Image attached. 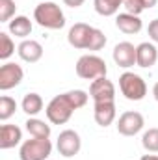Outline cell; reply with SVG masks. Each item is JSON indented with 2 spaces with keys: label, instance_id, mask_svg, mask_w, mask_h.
Listing matches in <instances>:
<instances>
[{
  "label": "cell",
  "instance_id": "obj_1",
  "mask_svg": "<svg viewBox=\"0 0 158 160\" xmlns=\"http://www.w3.org/2000/svg\"><path fill=\"white\" fill-rule=\"evenodd\" d=\"M34 21L48 30H62L65 26V15L56 2H41L34 9Z\"/></svg>",
  "mask_w": 158,
  "mask_h": 160
},
{
  "label": "cell",
  "instance_id": "obj_2",
  "mask_svg": "<svg viewBox=\"0 0 158 160\" xmlns=\"http://www.w3.org/2000/svg\"><path fill=\"white\" fill-rule=\"evenodd\" d=\"M75 69H77V75L80 78L91 80V82L101 78V77H106V73H108L106 62L101 56H97V54H84V56H80Z\"/></svg>",
  "mask_w": 158,
  "mask_h": 160
},
{
  "label": "cell",
  "instance_id": "obj_3",
  "mask_svg": "<svg viewBox=\"0 0 158 160\" xmlns=\"http://www.w3.org/2000/svg\"><path fill=\"white\" fill-rule=\"evenodd\" d=\"M73 112H75V106L69 101L67 93L56 95L54 99H50V102L45 108L47 119L50 121L52 125H63V123H67V121L71 119Z\"/></svg>",
  "mask_w": 158,
  "mask_h": 160
},
{
  "label": "cell",
  "instance_id": "obj_4",
  "mask_svg": "<svg viewBox=\"0 0 158 160\" xmlns=\"http://www.w3.org/2000/svg\"><path fill=\"white\" fill-rule=\"evenodd\" d=\"M119 89L125 95V99H128V101H141L147 95L145 80L140 75L130 73V71H126L119 77Z\"/></svg>",
  "mask_w": 158,
  "mask_h": 160
},
{
  "label": "cell",
  "instance_id": "obj_5",
  "mask_svg": "<svg viewBox=\"0 0 158 160\" xmlns=\"http://www.w3.org/2000/svg\"><path fill=\"white\" fill-rule=\"evenodd\" d=\"M52 153V142L48 138H32L22 142L19 158L21 160H47Z\"/></svg>",
  "mask_w": 158,
  "mask_h": 160
},
{
  "label": "cell",
  "instance_id": "obj_6",
  "mask_svg": "<svg viewBox=\"0 0 158 160\" xmlns=\"http://www.w3.org/2000/svg\"><path fill=\"white\" fill-rule=\"evenodd\" d=\"M56 147H58V153L65 158H71V157H77L82 149V140H80V134L73 128H67L63 132H60L58 136V142H56Z\"/></svg>",
  "mask_w": 158,
  "mask_h": 160
},
{
  "label": "cell",
  "instance_id": "obj_7",
  "mask_svg": "<svg viewBox=\"0 0 158 160\" xmlns=\"http://www.w3.org/2000/svg\"><path fill=\"white\" fill-rule=\"evenodd\" d=\"M143 125H145V119L140 112L128 110V112H123L119 116L116 127H117V132L121 136H136L138 132H141Z\"/></svg>",
  "mask_w": 158,
  "mask_h": 160
},
{
  "label": "cell",
  "instance_id": "obj_8",
  "mask_svg": "<svg viewBox=\"0 0 158 160\" xmlns=\"http://www.w3.org/2000/svg\"><path fill=\"white\" fill-rule=\"evenodd\" d=\"M24 78V71L19 63H4L0 67V89L2 91H7V89H13L17 88Z\"/></svg>",
  "mask_w": 158,
  "mask_h": 160
},
{
  "label": "cell",
  "instance_id": "obj_9",
  "mask_svg": "<svg viewBox=\"0 0 158 160\" xmlns=\"http://www.w3.org/2000/svg\"><path fill=\"white\" fill-rule=\"evenodd\" d=\"M89 97L93 102H104V101H116V86L106 77L93 80L89 86Z\"/></svg>",
  "mask_w": 158,
  "mask_h": 160
},
{
  "label": "cell",
  "instance_id": "obj_10",
  "mask_svg": "<svg viewBox=\"0 0 158 160\" xmlns=\"http://www.w3.org/2000/svg\"><path fill=\"white\" fill-rule=\"evenodd\" d=\"M114 62L116 65L123 69H130L132 65H136V47L128 41H121L114 47Z\"/></svg>",
  "mask_w": 158,
  "mask_h": 160
},
{
  "label": "cell",
  "instance_id": "obj_11",
  "mask_svg": "<svg viewBox=\"0 0 158 160\" xmlns=\"http://www.w3.org/2000/svg\"><path fill=\"white\" fill-rule=\"evenodd\" d=\"M91 34H93V26L86 24V22H77L71 26L69 34H67V41L71 47L75 48H86L87 50V45L91 39Z\"/></svg>",
  "mask_w": 158,
  "mask_h": 160
},
{
  "label": "cell",
  "instance_id": "obj_12",
  "mask_svg": "<svg viewBox=\"0 0 158 160\" xmlns=\"http://www.w3.org/2000/svg\"><path fill=\"white\" fill-rule=\"evenodd\" d=\"M116 102L114 101H104V102H93V118L97 125L108 127L116 121Z\"/></svg>",
  "mask_w": 158,
  "mask_h": 160
},
{
  "label": "cell",
  "instance_id": "obj_13",
  "mask_svg": "<svg viewBox=\"0 0 158 160\" xmlns=\"http://www.w3.org/2000/svg\"><path fill=\"white\" fill-rule=\"evenodd\" d=\"M156 60H158V50L153 43L143 41L136 47V65H140L143 69H149L156 63Z\"/></svg>",
  "mask_w": 158,
  "mask_h": 160
},
{
  "label": "cell",
  "instance_id": "obj_14",
  "mask_svg": "<svg viewBox=\"0 0 158 160\" xmlns=\"http://www.w3.org/2000/svg\"><path fill=\"white\" fill-rule=\"evenodd\" d=\"M116 26L123 34L126 36H134V34H140L141 28H143V22L140 19V15H132V13H119L116 17Z\"/></svg>",
  "mask_w": 158,
  "mask_h": 160
},
{
  "label": "cell",
  "instance_id": "obj_15",
  "mask_svg": "<svg viewBox=\"0 0 158 160\" xmlns=\"http://www.w3.org/2000/svg\"><path fill=\"white\" fill-rule=\"evenodd\" d=\"M17 52H19V58L28 63H36L43 58V47L39 41L34 39H24L17 47Z\"/></svg>",
  "mask_w": 158,
  "mask_h": 160
},
{
  "label": "cell",
  "instance_id": "obj_16",
  "mask_svg": "<svg viewBox=\"0 0 158 160\" xmlns=\"http://www.w3.org/2000/svg\"><path fill=\"white\" fill-rule=\"evenodd\" d=\"M22 140V130L17 125H2L0 127V149H11L19 145Z\"/></svg>",
  "mask_w": 158,
  "mask_h": 160
},
{
  "label": "cell",
  "instance_id": "obj_17",
  "mask_svg": "<svg viewBox=\"0 0 158 160\" xmlns=\"http://www.w3.org/2000/svg\"><path fill=\"white\" fill-rule=\"evenodd\" d=\"M7 28H9V34H13L15 38H21V39H24V38H28L30 34H32V21L28 19V17H24V15H17V17H13L9 22H7Z\"/></svg>",
  "mask_w": 158,
  "mask_h": 160
},
{
  "label": "cell",
  "instance_id": "obj_18",
  "mask_svg": "<svg viewBox=\"0 0 158 160\" xmlns=\"http://www.w3.org/2000/svg\"><path fill=\"white\" fill-rule=\"evenodd\" d=\"M21 108L24 114H28L30 118H36L39 112H43V99H41L39 93H26L22 97V102H21Z\"/></svg>",
  "mask_w": 158,
  "mask_h": 160
},
{
  "label": "cell",
  "instance_id": "obj_19",
  "mask_svg": "<svg viewBox=\"0 0 158 160\" xmlns=\"http://www.w3.org/2000/svg\"><path fill=\"white\" fill-rule=\"evenodd\" d=\"M24 125H26V130L32 138H50V125H47L43 119L30 118Z\"/></svg>",
  "mask_w": 158,
  "mask_h": 160
},
{
  "label": "cell",
  "instance_id": "obj_20",
  "mask_svg": "<svg viewBox=\"0 0 158 160\" xmlns=\"http://www.w3.org/2000/svg\"><path fill=\"white\" fill-rule=\"evenodd\" d=\"M95 11L102 17H112L117 15L119 8L123 6V0H93Z\"/></svg>",
  "mask_w": 158,
  "mask_h": 160
},
{
  "label": "cell",
  "instance_id": "obj_21",
  "mask_svg": "<svg viewBox=\"0 0 158 160\" xmlns=\"http://www.w3.org/2000/svg\"><path fill=\"white\" fill-rule=\"evenodd\" d=\"M141 145H143V149L149 151V153H158V128L156 127H153V128H149V130L143 132V136H141Z\"/></svg>",
  "mask_w": 158,
  "mask_h": 160
},
{
  "label": "cell",
  "instance_id": "obj_22",
  "mask_svg": "<svg viewBox=\"0 0 158 160\" xmlns=\"http://www.w3.org/2000/svg\"><path fill=\"white\" fill-rule=\"evenodd\" d=\"M15 110H17L15 99H11V97H7V95L0 97V119L7 121L13 114H15Z\"/></svg>",
  "mask_w": 158,
  "mask_h": 160
},
{
  "label": "cell",
  "instance_id": "obj_23",
  "mask_svg": "<svg viewBox=\"0 0 158 160\" xmlns=\"http://www.w3.org/2000/svg\"><path fill=\"white\" fill-rule=\"evenodd\" d=\"M15 52V43L9 34L0 32V60H7Z\"/></svg>",
  "mask_w": 158,
  "mask_h": 160
},
{
  "label": "cell",
  "instance_id": "obj_24",
  "mask_svg": "<svg viewBox=\"0 0 158 160\" xmlns=\"http://www.w3.org/2000/svg\"><path fill=\"white\" fill-rule=\"evenodd\" d=\"M17 4L15 0H0V22H9L15 17Z\"/></svg>",
  "mask_w": 158,
  "mask_h": 160
},
{
  "label": "cell",
  "instance_id": "obj_25",
  "mask_svg": "<svg viewBox=\"0 0 158 160\" xmlns=\"http://www.w3.org/2000/svg\"><path fill=\"white\" fill-rule=\"evenodd\" d=\"M67 97H69V101L73 102L75 110L86 106V104H87V99H89V95H87L84 89H71V91H67Z\"/></svg>",
  "mask_w": 158,
  "mask_h": 160
},
{
  "label": "cell",
  "instance_id": "obj_26",
  "mask_svg": "<svg viewBox=\"0 0 158 160\" xmlns=\"http://www.w3.org/2000/svg\"><path fill=\"white\" fill-rule=\"evenodd\" d=\"M104 45H106V36L99 28H93V34H91V39H89V45H87V50H101V48H104Z\"/></svg>",
  "mask_w": 158,
  "mask_h": 160
},
{
  "label": "cell",
  "instance_id": "obj_27",
  "mask_svg": "<svg viewBox=\"0 0 158 160\" xmlns=\"http://www.w3.org/2000/svg\"><path fill=\"white\" fill-rule=\"evenodd\" d=\"M123 8L126 9V13H132V15H140L145 9L141 0H123Z\"/></svg>",
  "mask_w": 158,
  "mask_h": 160
},
{
  "label": "cell",
  "instance_id": "obj_28",
  "mask_svg": "<svg viewBox=\"0 0 158 160\" xmlns=\"http://www.w3.org/2000/svg\"><path fill=\"white\" fill-rule=\"evenodd\" d=\"M147 34H149V38L155 41V43H158V19H153V21L149 22Z\"/></svg>",
  "mask_w": 158,
  "mask_h": 160
},
{
  "label": "cell",
  "instance_id": "obj_29",
  "mask_svg": "<svg viewBox=\"0 0 158 160\" xmlns=\"http://www.w3.org/2000/svg\"><path fill=\"white\" fill-rule=\"evenodd\" d=\"M84 2H86V0H63V4L69 6V8H80Z\"/></svg>",
  "mask_w": 158,
  "mask_h": 160
},
{
  "label": "cell",
  "instance_id": "obj_30",
  "mask_svg": "<svg viewBox=\"0 0 158 160\" xmlns=\"http://www.w3.org/2000/svg\"><path fill=\"white\" fill-rule=\"evenodd\" d=\"M143 2V6H145V9H151V8H155L156 6L158 0H141Z\"/></svg>",
  "mask_w": 158,
  "mask_h": 160
},
{
  "label": "cell",
  "instance_id": "obj_31",
  "mask_svg": "<svg viewBox=\"0 0 158 160\" xmlns=\"http://www.w3.org/2000/svg\"><path fill=\"white\" fill-rule=\"evenodd\" d=\"M140 160H158V157L156 155H143Z\"/></svg>",
  "mask_w": 158,
  "mask_h": 160
},
{
  "label": "cell",
  "instance_id": "obj_32",
  "mask_svg": "<svg viewBox=\"0 0 158 160\" xmlns=\"http://www.w3.org/2000/svg\"><path fill=\"white\" fill-rule=\"evenodd\" d=\"M153 95H155V99L158 101V82L155 84V88H153Z\"/></svg>",
  "mask_w": 158,
  "mask_h": 160
},
{
  "label": "cell",
  "instance_id": "obj_33",
  "mask_svg": "<svg viewBox=\"0 0 158 160\" xmlns=\"http://www.w3.org/2000/svg\"><path fill=\"white\" fill-rule=\"evenodd\" d=\"M41 2H47V0H41Z\"/></svg>",
  "mask_w": 158,
  "mask_h": 160
}]
</instances>
